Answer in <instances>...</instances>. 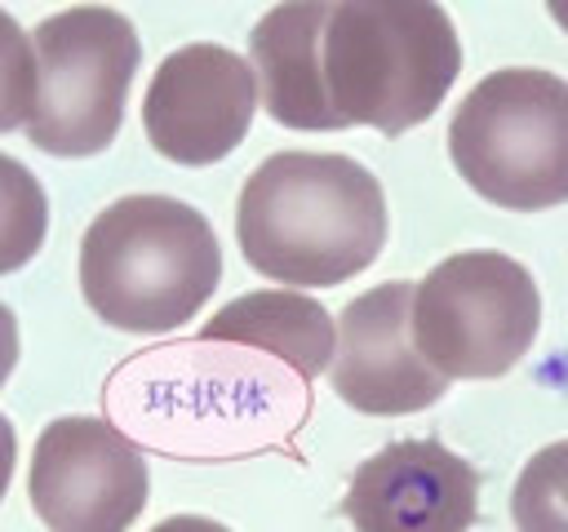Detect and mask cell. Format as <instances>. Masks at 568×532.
Wrapping results in <instances>:
<instances>
[{
    "label": "cell",
    "mask_w": 568,
    "mask_h": 532,
    "mask_svg": "<svg viewBox=\"0 0 568 532\" xmlns=\"http://www.w3.org/2000/svg\"><path fill=\"white\" fill-rule=\"evenodd\" d=\"M235 239L244 262L275 284H346L386 244L382 182L351 155L280 151L248 173L235 204Z\"/></svg>",
    "instance_id": "7a4b0ae2"
},
{
    "label": "cell",
    "mask_w": 568,
    "mask_h": 532,
    "mask_svg": "<svg viewBox=\"0 0 568 532\" xmlns=\"http://www.w3.org/2000/svg\"><path fill=\"white\" fill-rule=\"evenodd\" d=\"M462 71V40L435 0H342L320 27V84L337 129L386 137L430 120Z\"/></svg>",
    "instance_id": "3957f363"
},
{
    "label": "cell",
    "mask_w": 568,
    "mask_h": 532,
    "mask_svg": "<svg viewBox=\"0 0 568 532\" xmlns=\"http://www.w3.org/2000/svg\"><path fill=\"white\" fill-rule=\"evenodd\" d=\"M217 279L222 248L209 217L173 195H124L80 239V293L120 332L182 328Z\"/></svg>",
    "instance_id": "277c9868"
},
{
    "label": "cell",
    "mask_w": 568,
    "mask_h": 532,
    "mask_svg": "<svg viewBox=\"0 0 568 532\" xmlns=\"http://www.w3.org/2000/svg\"><path fill=\"white\" fill-rule=\"evenodd\" d=\"M541 328V293L524 262L497 248L444 257L413 284L408 332L417 355L444 377L510 372Z\"/></svg>",
    "instance_id": "52a82bcc"
},
{
    "label": "cell",
    "mask_w": 568,
    "mask_h": 532,
    "mask_svg": "<svg viewBox=\"0 0 568 532\" xmlns=\"http://www.w3.org/2000/svg\"><path fill=\"white\" fill-rule=\"evenodd\" d=\"M13 364H18V319H13V310L0 301V386L9 381Z\"/></svg>",
    "instance_id": "e0dca14e"
},
{
    "label": "cell",
    "mask_w": 568,
    "mask_h": 532,
    "mask_svg": "<svg viewBox=\"0 0 568 532\" xmlns=\"http://www.w3.org/2000/svg\"><path fill=\"white\" fill-rule=\"evenodd\" d=\"M31 49L36 102L27 142L62 160L106 151L124 124L129 84L142 62L133 22L102 4L62 9L31 31Z\"/></svg>",
    "instance_id": "8992f818"
},
{
    "label": "cell",
    "mask_w": 568,
    "mask_h": 532,
    "mask_svg": "<svg viewBox=\"0 0 568 532\" xmlns=\"http://www.w3.org/2000/svg\"><path fill=\"white\" fill-rule=\"evenodd\" d=\"M408 310H413L408 279L377 284L342 306L328 377L337 399L351 403L355 412L404 417L444 399L448 381L417 355L408 332Z\"/></svg>",
    "instance_id": "30bf717a"
},
{
    "label": "cell",
    "mask_w": 568,
    "mask_h": 532,
    "mask_svg": "<svg viewBox=\"0 0 568 532\" xmlns=\"http://www.w3.org/2000/svg\"><path fill=\"white\" fill-rule=\"evenodd\" d=\"M324 13H328L324 0L275 4L271 13H262V22L248 35L253 80L262 84V106L284 129H306V133L337 129V120L324 102V84H320Z\"/></svg>",
    "instance_id": "7c38bea8"
},
{
    "label": "cell",
    "mask_w": 568,
    "mask_h": 532,
    "mask_svg": "<svg viewBox=\"0 0 568 532\" xmlns=\"http://www.w3.org/2000/svg\"><path fill=\"white\" fill-rule=\"evenodd\" d=\"M36 102V49L31 35L0 9V133L27 124Z\"/></svg>",
    "instance_id": "2e32d148"
},
{
    "label": "cell",
    "mask_w": 568,
    "mask_h": 532,
    "mask_svg": "<svg viewBox=\"0 0 568 532\" xmlns=\"http://www.w3.org/2000/svg\"><path fill=\"white\" fill-rule=\"evenodd\" d=\"M342 514L355 532H470L479 470L439 439H399L355 466Z\"/></svg>",
    "instance_id": "8fae6325"
},
{
    "label": "cell",
    "mask_w": 568,
    "mask_h": 532,
    "mask_svg": "<svg viewBox=\"0 0 568 532\" xmlns=\"http://www.w3.org/2000/svg\"><path fill=\"white\" fill-rule=\"evenodd\" d=\"M151 532H231V528L217 523V519H209V514H173V519L155 523Z\"/></svg>",
    "instance_id": "d6986e66"
},
{
    "label": "cell",
    "mask_w": 568,
    "mask_h": 532,
    "mask_svg": "<svg viewBox=\"0 0 568 532\" xmlns=\"http://www.w3.org/2000/svg\"><path fill=\"white\" fill-rule=\"evenodd\" d=\"M27 492L49 532H129L151 474L138 443L111 421L58 417L36 439Z\"/></svg>",
    "instance_id": "ba28073f"
},
{
    "label": "cell",
    "mask_w": 568,
    "mask_h": 532,
    "mask_svg": "<svg viewBox=\"0 0 568 532\" xmlns=\"http://www.w3.org/2000/svg\"><path fill=\"white\" fill-rule=\"evenodd\" d=\"M49 231V200L36 173L0 151V275L22 270L40 248Z\"/></svg>",
    "instance_id": "5bb4252c"
},
{
    "label": "cell",
    "mask_w": 568,
    "mask_h": 532,
    "mask_svg": "<svg viewBox=\"0 0 568 532\" xmlns=\"http://www.w3.org/2000/svg\"><path fill=\"white\" fill-rule=\"evenodd\" d=\"M253 111V66L226 44H186L155 66L142 98V129L164 160L200 168L226 160L248 137Z\"/></svg>",
    "instance_id": "9c48e42d"
},
{
    "label": "cell",
    "mask_w": 568,
    "mask_h": 532,
    "mask_svg": "<svg viewBox=\"0 0 568 532\" xmlns=\"http://www.w3.org/2000/svg\"><path fill=\"white\" fill-rule=\"evenodd\" d=\"M111 426L178 461L293 452L311 417V381L240 337H186L129 355L106 377Z\"/></svg>",
    "instance_id": "6da1fadb"
},
{
    "label": "cell",
    "mask_w": 568,
    "mask_h": 532,
    "mask_svg": "<svg viewBox=\"0 0 568 532\" xmlns=\"http://www.w3.org/2000/svg\"><path fill=\"white\" fill-rule=\"evenodd\" d=\"M466 186L497 208L537 213L568 200V80L541 66L484 75L448 124Z\"/></svg>",
    "instance_id": "5b68a950"
},
{
    "label": "cell",
    "mask_w": 568,
    "mask_h": 532,
    "mask_svg": "<svg viewBox=\"0 0 568 532\" xmlns=\"http://www.w3.org/2000/svg\"><path fill=\"white\" fill-rule=\"evenodd\" d=\"M13 461H18V430H13L9 417L0 412V501H4L9 479H13Z\"/></svg>",
    "instance_id": "ac0fdd59"
},
{
    "label": "cell",
    "mask_w": 568,
    "mask_h": 532,
    "mask_svg": "<svg viewBox=\"0 0 568 532\" xmlns=\"http://www.w3.org/2000/svg\"><path fill=\"white\" fill-rule=\"evenodd\" d=\"M550 13H555V22H564V27H568V9H564V4H550Z\"/></svg>",
    "instance_id": "ffe728a7"
},
{
    "label": "cell",
    "mask_w": 568,
    "mask_h": 532,
    "mask_svg": "<svg viewBox=\"0 0 568 532\" xmlns=\"http://www.w3.org/2000/svg\"><path fill=\"white\" fill-rule=\"evenodd\" d=\"M510 519L519 532H568V439L524 461L510 492Z\"/></svg>",
    "instance_id": "9a60e30c"
},
{
    "label": "cell",
    "mask_w": 568,
    "mask_h": 532,
    "mask_svg": "<svg viewBox=\"0 0 568 532\" xmlns=\"http://www.w3.org/2000/svg\"><path fill=\"white\" fill-rule=\"evenodd\" d=\"M204 337H240L253 341L271 355H280L284 364H293L306 381H315L328 359H333V315L293 288H262V293H244L235 301H226L204 328Z\"/></svg>",
    "instance_id": "4fadbf2b"
}]
</instances>
